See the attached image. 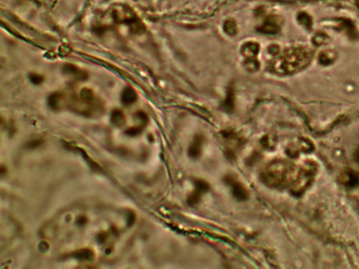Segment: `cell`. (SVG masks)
Instances as JSON below:
<instances>
[{
    "label": "cell",
    "instance_id": "5b68a950",
    "mask_svg": "<svg viewBox=\"0 0 359 269\" xmlns=\"http://www.w3.org/2000/svg\"><path fill=\"white\" fill-rule=\"evenodd\" d=\"M341 182L349 187H356L359 185V175L352 169H347L341 174Z\"/></svg>",
    "mask_w": 359,
    "mask_h": 269
},
{
    "label": "cell",
    "instance_id": "7a4b0ae2",
    "mask_svg": "<svg viewBox=\"0 0 359 269\" xmlns=\"http://www.w3.org/2000/svg\"><path fill=\"white\" fill-rule=\"evenodd\" d=\"M49 101L50 105L55 110L68 107L86 116H94L102 110L101 103L94 93L86 89H82L78 95L76 93H72L70 95L55 93L50 97Z\"/></svg>",
    "mask_w": 359,
    "mask_h": 269
},
{
    "label": "cell",
    "instance_id": "3957f363",
    "mask_svg": "<svg viewBox=\"0 0 359 269\" xmlns=\"http://www.w3.org/2000/svg\"><path fill=\"white\" fill-rule=\"evenodd\" d=\"M290 172V167L284 162L277 161L272 163L267 169L264 170L263 179L264 182L273 186L282 185L286 183V179L288 178Z\"/></svg>",
    "mask_w": 359,
    "mask_h": 269
},
{
    "label": "cell",
    "instance_id": "9c48e42d",
    "mask_svg": "<svg viewBox=\"0 0 359 269\" xmlns=\"http://www.w3.org/2000/svg\"><path fill=\"white\" fill-rule=\"evenodd\" d=\"M355 159L357 161V163H359V150H357V151L355 153Z\"/></svg>",
    "mask_w": 359,
    "mask_h": 269
},
{
    "label": "cell",
    "instance_id": "277c9868",
    "mask_svg": "<svg viewBox=\"0 0 359 269\" xmlns=\"http://www.w3.org/2000/svg\"><path fill=\"white\" fill-rule=\"evenodd\" d=\"M227 181L228 184H230L231 188H232L233 194L238 200H246L248 198V191H246V188L242 186V184H240L237 180L233 179V178H228Z\"/></svg>",
    "mask_w": 359,
    "mask_h": 269
},
{
    "label": "cell",
    "instance_id": "52a82bcc",
    "mask_svg": "<svg viewBox=\"0 0 359 269\" xmlns=\"http://www.w3.org/2000/svg\"><path fill=\"white\" fill-rule=\"evenodd\" d=\"M112 120L117 125H121L124 122V116L120 111H115L112 116Z\"/></svg>",
    "mask_w": 359,
    "mask_h": 269
},
{
    "label": "cell",
    "instance_id": "6da1fadb",
    "mask_svg": "<svg viewBox=\"0 0 359 269\" xmlns=\"http://www.w3.org/2000/svg\"><path fill=\"white\" fill-rule=\"evenodd\" d=\"M134 212L95 204H79L62 211L43 227L50 245L80 261L96 255L110 259L120 252L135 225Z\"/></svg>",
    "mask_w": 359,
    "mask_h": 269
},
{
    "label": "cell",
    "instance_id": "ba28073f",
    "mask_svg": "<svg viewBox=\"0 0 359 269\" xmlns=\"http://www.w3.org/2000/svg\"><path fill=\"white\" fill-rule=\"evenodd\" d=\"M136 99V95H135V93L131 90V92H126L123 93V100H124V103H126V104H130V103H133Z\"/></svg>",
    "mask_w": 359,
    "mask_h": 269
},
{
    "label": "cell",
    "instance_id": "8992f818",
    "mask_svg": "<svg viewBox=\"0 0 359 269\" xmlns=\"http://www.w3.org/2000/svg\"><path fill=\"white\" fill-rule=\"evenodd\" d=\"M200 147H201V139L198 137L197 140L194 141L192 146H191L190 154H192V156H194V157L198 156V154H200Z\"/></svg>",
    "mask_w": 359,
    "mask_h": 269
}]
</instances>
